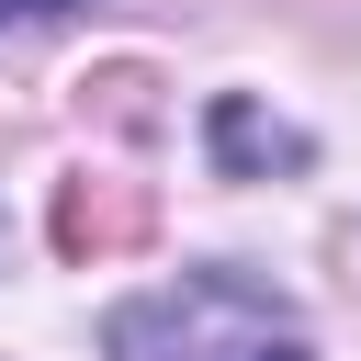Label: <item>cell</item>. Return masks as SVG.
<instances>
[{"label":"cell","instance_id":"obj_1","mask_svg":"<svg viewBox=\"0 0 361 361\" xmlns=\"http://www.w3.org/2000/svg\"><path fill=\"white\" fill-rule=\"evenodd\" d=\"M102 361H316L305 316L248 271H180L102 316Z\"/></svg>","mask_w":361,"mask_h":361},{"label":"cell","instance_id":"obj_3","mask_svg":"<svg viewBox=\"0 0 361 361\" xmlns=\"http://www.w3.org/2000/svg\"><path fill=\"white\" fill-rule=\"evenodd\" d=\"M56 11H79V0H0V34L11 23H56Z\"/></svg>","mask_w":361,"mask_h":361},{"label":"cell","instance_id":"obj_2","mask_svg":"<svg viewBox=\"0 0 361 361\" xmlns=\"http://www.w3.org/2000/svg\"><path fill=\"white\" fill-rule=\"evenodd\" d=\"M203 147H214V169H226V180H271V169H305V135H293V124H271L248 90H214V102H203Z\"/></svg>","mask_w":361,"mask_h":361}]
</instances>
